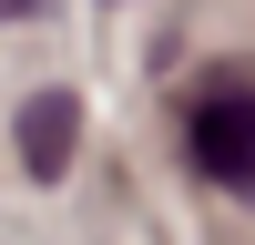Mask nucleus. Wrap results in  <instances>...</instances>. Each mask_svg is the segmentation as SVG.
<instances>
[{
    "label": "nucleus",
    "mask_w": 255,
    "mask_h": 245,
    "mask_svg": "<svg viewBox=\"0 0 255 245\" xmlns=\"http://www.w3.org/2000/svg\"><path fill=\"white\" fill-rule=\"evenodd\" d=\"M184 153H194V174L215 184V194L255 204V82H215V92L194 102V122H184Z\"/></svg>",
    "instance_id": "obj_1"
},
{
    "label": "nucleus",
    "mask_w": 255,
    "mask_h": 245,
    "mask_svg": "<svg viewBox=\"0 0 255 245\" xmlns=\"http://www.w3.org/2000/svg\"><path fill=\"white\" fill-rule=\"evenodd\" d=\"M72 133H82V102L72 92H31V102H20V174H31V184H61V174H72Z\"/></svg>",
    "instance_id": "obj_2"
},
{
    "label": "nucleus",
    "mask_w": 255,
    "mask_h": 245,
    "mask_svg": "<svg viewBox=\"0 0 255 245\" xmlns=\"http://www.w3.org/2000/svg\"><path fill=\"white\" fill-rule=\"evenodd\" d=\"M20 10H41V0H0V20H20Z\"/></svg>",
    "instance_id": "obj_3"
}]
</instances>
